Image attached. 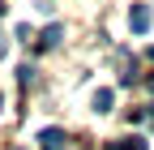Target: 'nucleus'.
<instances>
[{
	"instance_id": "nucleus-2",
	"label": "nucleus",
	"mask_w": 154,
	"mask_h": 150,
	"mask_svg": "<svg viewBox=\"0 0 154 150\" xmlns=\"http://www.w3.org/2000/svg\"><path fill=\"white\" fill-rule=\"evenodd\" d=\"M60 34H64L60 26H47V30H43V39H38V52H47V47H56V43H60Z\"/></svg>"
},
{
	"instance_id": "nucleus-8",
	"label": "nucleus",
	"mask_w": 154,
	"mask_h": 150,
	"mask_svg": "<svg viewBox=\"0 0 154 150\" xmlns=\"http://www.w3.org/2000/svg\"><path fill=\"white\" fill-rule=\"evenodd\" d=\"M150 116H154V103H150Z\"/></svg>"
},
{
	"instance_id": "nucleus-4",
	"label": "nucleus",
	"mask_w": 154,
	"mask_h": 150,
	"mask_svg": "<svg viewBox=\"0 0 154 150\" xmlns=\"http://www.w3.org/2000/svg\"><path fill=\"white\" fill-rule=\"evenodd\" d=\"M107 150H146V142H141V137H133V142H124V146H107Z\"/></svg>"
},
{
	"instance_id": "nucleus-5",
	"label": "nucleus",
	"mask_w": 154,
	"mask_h": 150,
	"mask_svg": "<svg viewBox=\"0 0 154 150\" xmlns=\"http://www.w3.org/2000/svg\"><path fill=\"white\" fill-rule=\"evenodd\" d=\"M5 52H9V43H5V34H0V56H5Z\"/></svg>"
},
{
	"instance_id": "nucleus-7",
	"label": "nucleus",
	"mask_w": 154,
	"mask_h": 150,
	"mask_svg": "<svg viewBox=\"0 0 154 150\" xmlns=\"http://www.w3.org/2000/svg\"><path fill=\"white\" fill-rule=\"evenodd\" d=\"M0 107H5V95H0Z\"/></svg>"
},
{
	"instance_id": "nucleus-1",
	"label": "nucleus",
	"mask_w": 154,
	"mask_h": 150,
	"mask_svg": "<svg viewBox=\"0 0 154 150\" xmlns=\"http://www.w3.org/2000/svg\"><path fill=\"white\" fill-rule=\"evenodd\" d=\"M128 26H133V34H146V30H150V9H146V5H133Z\"/></svg>"
},
{
	"instance_id": "nucleus-9",
	"label": "nucleus",
	"mask_w": 154,
	"mask_h": 150,
	"mask_svg": "<svg viewBox=\"0 0 154 150\" xmlns=\"http://www.w3.org/2000/svg\"><path fill=\"white\" fill-rule=\"evenodd\" d=\"M150 90H154V77H150Z\"/></svg>"
},
{
	"instance_id": "nucleus-6",
	"label": "nucleus",
	"mask_w": 154,
	"mask_h": 150,
	"mask_svg": "<svg viewBox=\"0 0 154 150\" xmlns=\"http://www.w3.org/2000/svg\"><path fill=\"white\" fill-rule=\"evenodd\" d=\"M0 17H5V0H0Z\"/></svg>"
},
{
	"instance_id": "nucleus-3",
	"label": "nucleus",
	"mask_w": 154,
	"mask_h": 150,
	"mask_svg": "<svg viewBox=\"0 0 154 150\" xmlns=\"http://www.w3.org/2000/svg\"><path fill=\"white\" fill-rule=\"evenodd\" d=\"M111 90H99V95H94V111H99V116H103V111H111Z\"/></svg>"
}]
</instances>
